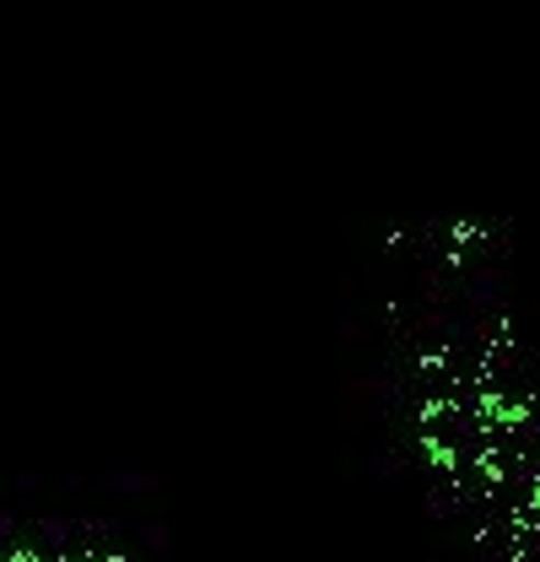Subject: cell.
<instances>
[{
	"mask_svg": "<svg viewBox=\"0 0 540 562\" xmlns=\"http://www.w3.org/2000/svg\"><path fill=\"white\" fill-rule=\"evenodd\" d=\"M0 562H98L87 552H44V547H22V552H5Z\"/></svg>",
	"mask_w": 540,
	"mask_h": 562,
	"instance_id": "cell-1",
	"label": "cell"
}]
</instances>
